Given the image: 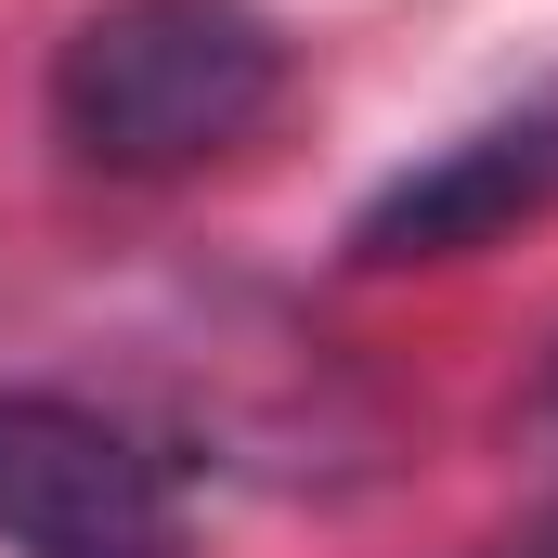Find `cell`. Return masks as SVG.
Here are the masks:
<instances>
[{"mask_svg": "<svg viewBox=\"0 0 558 558\" xmlns=\"http://www.w3.org/2000/svg\"><path fill=\"white\" fill-rule=\"evenodd\" d=\"M286 105V26L260 0H105L52 52V131L105 182H182Z\"/></svg>", "mask_w": 558, "mask_h": 558, "instance_id": "cell-1", "label": "cell"}, {"mask_svg": "<svg viewBox=\"0 0 558 558\" xmlns=\"http://www.w3.org/2000/svg\"><path fill=\"white\" fill-rule=\"evenodd\" d=\"M0 546L13 558H182V481L78 390H0Z\"/></svg>", "mask_w": 558, "mask_h": 558, "instance_id": "cell-2", "label": "cell"}, {"mask_svg": "<svg viewBox=\"0 0 558 558\" xmlns=\"http://www.w3.org/2000/svg\"><path fill=\"white\" fill-rule=\"evenodd\" d=\"M546 208H558V92L428 143L403 182H377L364 221H351V260H468V247H494Z\"/></svg>", "mask_w": 558, "mask_h": 558, "instance_id": "cell-3", "label": "cell"}, {"mask_svg": "<svg viewBox=\"0 0 558 558\" xmlns=\"http://www.w3.org/2000/svg\"><path fill=\"white\" fill-rule=\"evenodd\" d=\"M507 428H520V454H533V468L558 481V351L533 364V390H520V416H507Z\"/></svg>", "mask_w": 558, "mask_h": 558, "instance_id": "cell-4", "label": "cell"}, {"mask_svg": "<svg viewBox=\"0 0 558 558\" xmlns=\"http://www.w3.org/2000/svg\"><path fill=\"white\" fill-rule=\"evenodd\" d=\"M468 558H558V507H546V520H520L507 546H468Z\"/></svg>", "mask_w": 558, "mask_h": 558, "instance_id": "cell-5", "label": "cell"}]
</instances>
